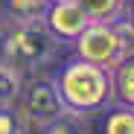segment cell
I'll return each mask as SVG.
<instances>
[{"label":"cell","instance_id":"cell-6","mask_svg":"<svg viewBox=\"0 0 134 134\" xmlns=\"http://www.w3.org/2000/svg\"><path fill=\"white\" fill-rule=\"evenodd\" d=\"M50 12V0H6L3 15L9 24H44Z\"/></svg>","mask_w":134,"mask_h":134},{"label":"cell","instance_id":"cell-11","mask_svg":"<svg viewBox=\"0 0 134 134\" xmlns=\"http://www.w3.org/2000/svg\"><path fill=\"white\" fill-rule=\"evenodd\" d=\"M41 134H91L85 125V117H76V114H61L58 120H53L50 125H44Z\"/></svg>","mask_w":134,"mask_h":134},{"label":"cell","instance_id":"cell-9","mask_svg":"<svg viewBox=\"0 0 134 134\" xmlns=\"http://www.w3.org/2000/svg\"><path fill=\"white\" fill-rule=\"evenodd\" d=\"M102 134H134V108L111 105L102 120Z\"/></svg>","mask_w":134,"mask_h":134},{"label":"cell","instance_id":"cell-13","mask_svg":"<svg viewBox=\"0 0 134 134\" xmlns=\"http://www.w3.org/2000/svg\"><path fill=\"white\" fill-rule=\"evenodd\" d=\"M125 20H128V26H131V32H134V3L128 6V12H125Z\"/></svg>","mask_w":134,"mask_h":134},{"label":"cell","instance_id":"cell-15","mask_svg":"<svg viewBox=\"0 0 134 134\" xmlns=\"http://www.w3.org/2000/svg\"><path fill=\"white\" fill-rule=\"evenodd\" d=\"M0 38H3V29H0Z\"/></svg>","mask_w":134,"mask_h":134},{"label":"cell","instance_id":"cell-5","mask_svg":"<svg viewBox=\"0 0 134 134\" xmlns=\"http://www.w3.org/2000/svg\"><path fill=\"white\" fill-rule=\"evenodd\" d=\"M44 26L58 44H76L79 35L91 26V18H87L79 0H64V3H50Z\"/></svg>","mask_w":134,"mask_h":134},{"label":"cell","instance_id":"cell-2","mask_svg":"<svg viewBox=\"0 0 134 134\" xmlns=\"http://www.w3.org/2000/svg\"><path fill=\"white\" fill-rule=\"evenodd\" d=\"M55 50L58 41L47 32L44 24H12L9 29H3L0 38V64L26 76L50 64Z\"/></svg>","mask_w":134,"mask_h":134},{"label":"cell","instance_id":"cell-14","mask_svg":"<svg viewBox=\"0 0 134 134\" xmlns=\"http://www.w3.org/2000/svg\"><path fill=\"white\" fill-rule=\"evenodd\" d=\"M50 3H64V0H50Z\"/></svg>","mask_w":134,"mask_h":134},{"label":"cell","instance_id":"cell-4","mask_svg":"<svg viewBox=\"0 0 134 134\" xmlns=\"http://www.w3.org/2000/svg\"><path fill=\"white\" fill-rule=\"evenodd\" d=\"M18 111L24 114L26 125H50L53 120H58L64 111V102L58 96V87L53 82V76H35L29 79L24 87H20V96H18Z\"/></svg>","mask_w":134,"mask_h":134},{"label":"cell","instance_id":"cell-8","mask_svg":"<svg viewBox=\"0 0 134 134\" xmlns=\"http://www.w3.org/2000/svg\"><path fill=\"white\" fill-rule=\"evenodd\" d=\"M91 20H122L128 12V0H79Z\"/></svg>","mask_w":134,"mask_h":134},{"label":"cell","instance_id":"cell-1","mask_svg":"<svg viewBox=\"0 0 134 134\" xmlns=\"http://www.w3.org/2000/svg\"><path fill=\"white\" fill-rule=\"evenodd\" d=\"M53 82L58 87V96L64 102L67 114L87 117V114L108 111L114 105V76H111V70L91 64L79 55L61 61L58 70L53 73Z\"/></svg>","mask_w":134,"mask_h":134},{"label":"cell","instance_id":"cell-12","mask_svg":"<svg viewBox=\"0 0 134 134\" xmlns=\"http://www.w3.org/2000/svg\"><path fill=\"white\" fill-rule=\"evenodd\" d=\"M0 134H26V120L18 111V105L0 108Z\"/></svg>","mask_w":134,"mask_h":134},{"label":"cell","instance_id":"cell-10","mask_svg":"<svg viewBox=\"0 0 134 134\" xmlns=\"http://www.w3.org/2000/svg\"><path fill=\"white\" fill-rule=\"evenodd\" d=\"M24 76L15 73L12 67L0 64V108H12L18 105V96H20V87H24V82H20Z\"/></svg>","mask_w":134,"mask_h":134},{"label":"cell","instance_id":"cell-7","mask_svg":"<svg viewBox=\"0 0 134 134\" xmlns=\"http://www.w3.org/2000/svg\"><path fill=\"white\" fill-rule=\"evenodd\" d=\"M111 76H114V102L125 105V108H134V53L117 70H111Z\"/></svg>","mask_w":134,"mask_h":134},{"label":"cell","instance_id":"cell-3","mask_svg":"<svg viewBox=\"0 0 134 134\" xmlns=\"http://www.w3.org/2000/svg\"><path fill=\"white\" fill-rule=\"evenodd\" d=\"M79 58L99 64L105 70H117V67L134 53V32L128 20H91L79 41L73 44Z\"/></svg>","mask_w":134,"mask_h":134}]
</instances>
